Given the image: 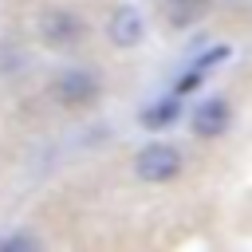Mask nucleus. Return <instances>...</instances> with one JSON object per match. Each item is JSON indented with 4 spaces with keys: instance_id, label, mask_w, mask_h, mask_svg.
Masks as SVG:
<instances>
[{
    "instance_id": "nucleus-8",
    "label": "nucleus",
    "mask_w": 252,
    "mask_h": 252,
    "mask_svg": "<svg viewBox=\"0 0 252 252\" xmlns=\"http://www.w3.org/2000/svg\"><path fill=\"white\" fill-rule=\"evenodd\" d=\"M0 248H35V240H28V236H12V240H0Z\"/></svg>"
},
{
    "instance_id": "nucleus-7",
    "label": "nucleus",
    "mask_w": 252,
    "mask_h": 252,
    "mask_svg": "<svg viewBox=\"0 0 252 252\" xmlns=\"http://www.w3.org/2000/svg\"><path fill=\"white\" fill-rule=\"evenodd\" d=\"M220 59H228V47H224V43H220V47H209V51H205V55H201V59L193 63V71H201V75H209V71H213V67L220 63Z\"/></svg>"
},
{
    "instance_id": "nucleus-3",
    "label": "nucleus",
    "mask_w": 252,
    "mask_h": 252,
    "mask_svg": "<svg viewBox=\"0 0 252 252\" xmlns=\"http://www.w3.org/2000/svg\"><path fill=\"white\" fill-rule=\"evenodd\" d=\"M83 20L75 16V12H67V8H51V12H43L39 16V35H43V43H51V47H71V43H79L83 39Z\"/></svg>"
},
{
    "instance_id": "nucleus-2",
    "label": "nucleus",
    "mask_w": 252,
    "mask_h": 252,
    "mask_svg": "<svg viewBox=\"0 0 252 252\" xmlns=\"http://www.w3.org/2000/svg\"><path fill=\"white\" fill-rule=\"evenodd\" d=\"M47 94H51L59 106H87V102L98 98V75H91V71H83V67H67V71H59V75L51 79Z\"/></svg>"
},
{
    "instance_id": "nucleus-6",
    "label": "nucleus",
    "mask_w": 252,
    "mask_h": 252,
    "mask_svg": "<svg viewBox=\"0 0 252 252\" xmlns=\"http://www.w3.org/2000/svg\"><path fill=\"white\" fill-rule=\"evenodd\" d=\"M173 118H177V102H173V98H165L161 106H150V110L142 114V122H146L150 130H161V126H169Z\"/></svg>"
},
{
    "instance_id": "nucleus-5",
    "label": "nucleus",
    "mask_w": 252,
    "mask_h": 252,
    "mask_svg": "<svg viewBox=\"0 0 252 252\" xmlns=\"http://www.w3.org/2000/svg\"><path fill=\"white\" fill-rule=\"evenodd\" d=\"M228 118H232V110H228V102H224V98H205V102L193 110L189 126H193V134H197V138H217V134H224V130H228Z\"/></svg>"
},
{
    "instance_id": "nucleus-4",
    "label": "nucleus",
    "mask_w": 252,
    "mask_h": 252,
    "mask_svg": "<svg viewBox=\"0 0 252 252\" xmlns=\"http://www.w3.org/2000/svg\"><path fill=\"white\" fill-rule=\"evenodd\" d=\"M106 35H110L114 47H138V43L146 39V20H142V12H138L134 4L114 8L110 20H106Z\"/></svg>"
},
{
    "instance_id": "nucleus-1",
    "label": "nucleus",
    "mask_w": 252,
    "mask_h": 252,
    "mask_svg": "<svg viewBox=\"0 0 252 252\" xmlns=\"http://www.w3.org/2000/svg\"><path fill=\"white\" fill-rule=\"evenodd\" d=\"M181 169H185V158H181V150L169 146V142H150V146H142L138 158H134V177L146 181V185H165V181H173Z\"/></svg>"
}]
</instances>
